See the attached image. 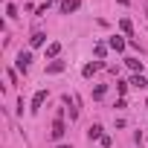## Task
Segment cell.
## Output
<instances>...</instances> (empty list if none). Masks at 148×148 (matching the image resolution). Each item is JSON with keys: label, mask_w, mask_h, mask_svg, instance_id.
<instances>
[{"label": "cell", "mask_w": 148, "mask_h": 148, "mask_svg": "<svg viewBox=\"0 0 148 148\" xmlns=\"http://www.w3.org/2000/svg\"><path fill=\"white\" fill-rule=\"evenodd\" d=\"M105 52H108V47H105V44H96V55H99V58H105Z\"/></svg>", "instance_id": "5bb4252c"}, {"label": "cell", "mask_w": 148, "mask_h": 148, "mask_svg": "<svg viewBox=\"0 0 148 148\" xmlns=\"http://www.w3.org/2000/svg\"><path fill=\"white\" fill-rule=\"evenodd\" d=\"M29 64H32V55H29V52H21V55H18V70H21V73H26V70H29Z\"/></svg>", "instance_id": "7a4b0ae2"}, {"label": "cell", "mask_w": 148, "mask_h": 148, "mask_svg": "<svg viewBox=\"0 0 148 148\" xmlns=\"http://www.w3.org/2000/svg\"><path fill=\"white\" fill-rule=\"evenodd\" d=\"M82 3H79V0H61V12L64 15H70V12H76Z\"/></svg>", "instance_id": "277c9868"}, {"label": "cell", "mask_w": 148, "mask_h": 148, "mask_svg": "<svg viewBox=\"0 0 148 148\" xmlns=\"http://www.w3.org/2000/svg\"><path fill=\"white\" fill-rule=\"evenodd\" d=\"M58 148H70V145H58Z\"/></svg>", "instance_id": "2e32d148"}, {"label": "cell", "mask_w": 148, "mask_h": 148, "mask_svg": "<svg viewBox=\"0 0 148 148\" xmlns=\"http://www.w3.org/2000/svg\"><path fill=\"white\" fill-rule=\"evenodd\" d=\"M119 3H122V6H128V0H119Z\"/></svg>", "instance_id": "9a60e30c"}, {"label": "cell", "mask_w": 148, "mask_h": 148, "mask_svg": "<svg viewBox=\"0 0 148 148\" xmlns=\"http://www.w3.org/2000/svg\"><path fill=\"white\" fill-rule=\"evenodd\" d=\"M87 136L90 139H102V125H90L87 128Z\"/></svg>", "instance_id": "52a82bcc"}, {"label": "cell", "mask_w": 148, "mask_h": 148, "mask_svg": "<svg viewBox=\"0 0 148 148\" xmlns=\"http://www.w3.org/2000/svg\"><path fill=\"white\" fill-rule=\"evenodd\" d=\"M119 29H122L125 35H131V32H134V23H131L128 18H122V21H119Z\"/></svg>", "instance_id": "ba28073f"}, {"label": "cell", "mask_w": 148, "mask_h": 148, "mask_svg": "<svg viewBox=\"0 0 148 148\" xmlns=\"http://www.w3.org/2000/svg\"><path fill=\"white\" fill-rule=\"evenodd\" d=\"M58 52H61V44H58V41H52V44L47 47V55H49V58H55Z\"/></svg>", "instance_id": "30bf717a"}, {"label": "cell", "mask_w": 148, "mask_h": 148, "mask_svg": "<svg viewBox=\"0 0 148 148\" xmlns=\"http://www.w3.org/2000/svg\"><path fill=\"white\" fill-rule=\"evenodd\" d=\"M64 61H52V64H47V73H52V76H55V73H64Z\"/></svg>", "instance_id": "8992f818"}, {"label": "cell", "mask_w": 148, "mask_h": 148, "mask_svg": "<svg viewBox=\"0 0 148 148\" xmlns=\"http://www.w3.org/2000/svg\"><path fill=\"white\" fill-rule=\"evenodd\" d=\"M44 41H47V35H44V32H35V35L29 38V44H32V47H41Z\"/></svg>", "instance_id": "9c48e42d"}, {"label": "cell", "mask_w": 148, "mask_h": 148, "mask_svg": "<svg viewBox=\"0 0 148 148\" xmlns=\"http://www.w3.org/2000/svg\"><path fill=\"white\" fill-rule=\"evenodd\" d=\"M64 134H67V128H64V119L58 116V119L52 122V131H49V136H52V139H61Z\"/></svg>", "instance_id": "6da1fadb"}, {"label": "cell", "mask_w": 148, "mask_h": 148, "mask_svg": "<svg viewBox=\"0 0 148 148\" xmlns=\"http://www.w3.org/2000/svg\"><path fill=\"white\" fill-rule=\"evenodd\" d=\"M145 108H148V102H145Z\"/></svg>", "instance_id": "e0dca14e"}, {"label": "cell", "mask_w": 148, "mask_h": 148, "mask_svg": "<svg viewBox=\"0 0 148 148\" xmlns=\"http://www.w3.org/2000/svg\"><path fill=\"white\" fill-rule=\"evenodd\" d=\"M131 84H134V87H139V90H142V87H145V84H148V82H145V79H142V76H134V79H131Z\"/></svg>", "instance_id": "4fadbf2b"}, {"label": "cell", "mask_w": 148, "mask_h": 148, "mask_svg": "<svg viewBox=\"0 0 148 148\" xmlns=\"http://www.w3.org/2000/svg\"><path fill=\"white\" fill-rule=\"evenodd\" d=\"M125 64H128L131 70H142V61H139V58H125Z\"/></svg>", "instance_id": "7c38bea8"}, {"label": "cell", "mask_w": 148, "mask_h": 148, "mask_svg": "<svg viewBox=\"0 0 148 148\" xmlns=\"http://www.w3.org/2000/svg\"><path fill=\"white\" fill-rule=\"evenodd\" d=\"M44 102H47V90H38V93L32 96V113H35V110H41V105H44Z\"/></svg>", "instance_id": "3957f363"}, {"label": "cell", "mask_w": 148, "mask_h": 148, "mask_svg": "<svg viewBox=\"0 0 148 148\" xmlns=\"http://www.w3.org/2000/svg\"><path fill=\"white\" fill-rule=\"evenodd\" d=\"M108 47H110V49H116V52H122V49H125V38H119V35H113V38L108 41Z\"/></svg>", "instance_id": "5b68a950"}, {"label": "cell", "mask_w": 148, "mask_h": 148, "mask_svg": "<svg viewBox=\"0 0 148 148\" xmlns=\"http://www.w3.org/2000/svg\"><path fill=\"white\" fill-rule=\"evenodd\" d=\"M96 70H99V64H87V67L82 70V76H84V79H90V76H93V73H96Z\"/></svg>", "instance_id": "8fae6325"}]
</instances>
